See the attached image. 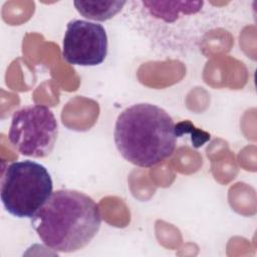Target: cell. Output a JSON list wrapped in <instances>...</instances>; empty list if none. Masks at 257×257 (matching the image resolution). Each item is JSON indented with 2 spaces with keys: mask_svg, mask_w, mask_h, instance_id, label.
Instances as JSON below:
<instances>
[{
  "mask_svg": "<svg viewBox=\"0 0 257 257\" xmlns=\"http://www.w3.org/2000/svg\"><path fill=\"white\" fill-rule=\"evenodd\" d=\"M101 225L97 204L86 194L57 190L31 218V226L42 243L57 252L71 253L84 248Z\"/></svg>",
  "mask_w": 257,
  "mask_h": 257,
  "instance_id": "obj_1",
  "label": "cell"
},
{
  "mask_svg": "<svg viewBox=\"0 0 257 257\" xmlns=\"http://www.w3.org/2000/svg\"><path fill=\"white\" fill-rule=\"evenodd\" d=\"M178 128L172 116L152 103H136L122 110L115 121L113 137L118 153L131 164L150 168L175 151Z\"/></svg>",
  "mask_w": 257,
  "mask_h": 257,
  "instance_id": "obj_2",
  "label": "cell"
},
{
  "mask_svg": "<svg viewBox=\"0 0 257 257\" xmlns=\"http://www.w3.org/2000/svg\"><path fill=\"white\" fill-rule=\"evenodd\" d=\"M53 182L41 164L25 160L11 163L1 181V202L17 218H32L49 199Z\"/></svg>",
  "mask_w": 257,
  "mask_h": 257,
  "instance_id": "obj_3",
  "label": "cell"
},
{
  "mask_svg": "<svg viewBox=\"0 0 257 257\" xmlns=\"http://www.w3.org/2000/svg\"><path fill=\"white\" fill-rule=\"evenodd\" d=\"M57 135V121L51 109L46 105L33 104L13 113L8 139L21 155L45 158L52 152Z\"/></svg>",
  "mask_w": 257,
  "mask_h": 257,
  "instance_id": "obj_4",
  "label": "cell"
},
{
  "mask_svg": "<svg viewBox=\"0 0 257 257\" xmlns=\"http://www.w3.org/2000/svg\"><path fill=\"white\" fill-rule=\"evenodd\" d=\"M107 54V35L101 24L75 19L66 25L62 42V56L73 65L95 66Z\"/></svg>",
  "mask_w": 257,
  "mask_h": 257,
  "instance_id": "obj_5",
  "label": "cell"
},
{
  "mask_svg": "<svg viewBox=\"0 0 257 257\" xmlns=\"http://www.w3.org/2000/svg\"><path fill=\"white\" fill-rule=\"evenodd\" d=\"M147 13L155 20L162 21L164 24L174 25L184 17L198 14L203 1H143Z\"/></svg>",
  "mask_w": 257,
  "mask_h": 257,
  "instance_id": "obj_6",
  "label": "cell"
},
{
  "mask_svg": "<svg viewBox=\"0 0 257 257\" xmlns=\"http://www.w3.org/2000/svg\"><path fill=\"white\" fill-rule=\"evenodd\" d=\"M125 3V1H74L73 5L83 17L95 21H105L115 16Z\"/></svg>",
  "mask_w": 257,
  "mask_h": 257,
  "instance_id": "obj_7",
  "label": "cell"
}]
</instances>
